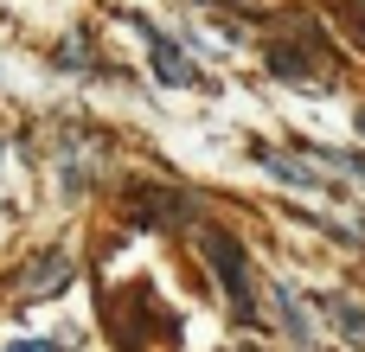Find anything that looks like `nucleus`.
<instances>
[{
    "mask_svg": "<svg viewBox=\"0 0 365 352\" xmlns=\"http://www.w3.org/2000/svg\"><path fill=\"white\" fill-rule=\"evenodd\" d=\"M327 167H340V173H353V180H365V154H327Z\"/></svg>",
    "mask_w": 365,
    "mask_h": 352,
    "instance_id": "8",
    "label": "nucleus"
},
{
    "mask_svg": "<svg viewBox=\"0 0 365 352\" xmlns=\"http://www.w3.org/2000/svg\"><path fill=\"white\" fill-rule=\"evenodd\" d=\"M6 352H58V346H45V340H13Z\"/></svg>",
    "mask_w": 365,
    "mask_h": 352,
    "instance_id": "9",
    "label": "nucleus"
},
{
    "mask_svg": "<svg viewBox=\"0 0 365 352\" xmlns=\"http://www.w3.org/2000/svg\"><path fill=\"white\" fill-rule=\"evenodd\" d=\"M321 308H327V321L340 327V340H353V346L365 352V308H353V301H340V295H321Z\"/></svg>",
    "mask_w": 365,
    "mask_h": 352,
    "instance_id": "4",
    "label": "nucleus"
},
{
    "mask_svg": "<svg viewBox=\"0 0 365 352\" xmlns=\"http://www.w3.org/2000/svg\"><path fill=\"white\" fill-rule=\"evenodd\" d=\"M148 58H154V71H160L167 83H180V90H192V83H199V90H205V77L180 58V45H173L167 32H154V26H148Z\"/></svg>",
    "mask_w": 365,
    "mask_h": 352,
    "instance_id": "3",
    "label": "nucleus"
},
{
    "mask_svg": "<svg viewBox=\"0 0 365 352\" xmlns=\"http://www.w3.org/2000/svg\"><path fill=\"white\" fill-rule=\"evenodd\" d=\"M128 218L148 224V231H180V224L199 218V199L173 192V186H128Z\"/></svg>",
    "mask_w": 365,
    "mask_h": 352,
    "instance_id": "1",
    "label": "nucleus"
},
{
    "mask_svg": "<svg viewBox=\"0 0 365 352\" xmlns=\"http://www.w3.org/2000/svg\"><path fill=\"white\" fill-rule=\"evenodd\" d=\"M269 295H276V314H282V327H289V340H295V346L308 352V346H314V327H308V314L295 308V295H289V289H269Z\"/></svg>",
    "mask_w": 365,
    "mask_h": 352,
    "instance_id": "6",
    "label": "nucleus"
},
{
    "mask_svg": "<svg viewBox=\"0 0 365 352\" xmlns=\"http://www.w3.org/2000/svg\"><path fill=\"white\" fill-rule=\"evenodd\" d=\"M359 128H365V109H359Z\"/></svg>",
    "mask_w": 365,
    "mask_h": 352,
    "instance_id": "10",
    "label": "nucleus"
},
{
    "mask_svg": "<svg viewBox=\"0 0 365 352\" xmlns=\"http://www.w3.org/2000/svg\"><path fill=\"white\" fill-rule=\"evenodd\" d=\"M199 250H205V263L218 269V282H225L231 308H244V314H250V257H244V244H237V237H225V231H205V237H199Z\"/></svg>",
    "mask_w": 365,
    "mask_h": 352,
    "instance_id": "2",
    "label": "nucleus"
},
{
    "mask_svg": "<svg viewBox=\"0 0 365 352\" xmlns=\"http://www.w3.org/2000/svg\"><path fill=\"white\" fill-rule=\"evenodd\" d=\"M64 282H71V257H51V263H38V269H32V282H26V295L38 301V295H58Z\"/></svg>",
    "mask_w": 365,
    "mask_h": 352,
    "instance_id": "7",
    "label": "nucleus"
},
{
    "mask_svg": "<svg viewBox=\"0 0 365 352\" xmlns=\"http://www.w3.org/2000/svg\"><path fill=\"white\" fill-rule=\"evenodd\" d=\"M263 167H269L276 180H289V186H308V192H321V186H327V180H321L308 160H295V154H269V147H263Z\"/></svg>",
    "mask_w": 365,
    "mask_h": 352,
    "instance_id": "5",
    "label": "nucleus"
}]
</instances>
